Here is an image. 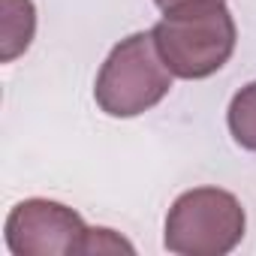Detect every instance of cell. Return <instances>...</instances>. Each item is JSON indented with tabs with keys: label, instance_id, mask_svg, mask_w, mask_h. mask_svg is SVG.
<instances>
[{
	"label": "cell",
	"instance_id": "obj_1",
	"mask_svg": "<svg viewBox=\"0 0 256 256\" xmlns=\"http://www.w3.org/2000/svg\"><path fill=\"white\" fill-rule=\"evenodd\" d=\"M238 28L223 0H190L166 10L154 24V42L175 78L199 82L226 66Z\"/></svg>",
	"mask_w": 256,
	"mask_h": 256
},
{
	"label": "cell",
	"instance_id": "obj_2",
	"mask_svg": "<svg viewBox=\"0 0 256 256\" xmlns=\"http://www.w3.org/2000/svg\"><path fill=\"white\" fill-rule=\"evenodd\" d=\"M12 256H72V253H133V244L112 229H90L78 211L54 199L18 202L4 229Z\"/></svg>",
	"mask_w": 256,
	"mask_h": 256
},
{
	"label": "cell",
	"instance_id": "obj_3",
	"mask_svg": "<svg viewBox=\"0 0 256 256\" xmlns=\"http://www.w3.org/2000/svg\"><path fill=\"white\" fill-rule=\"evenodd\" d=\"M172 78L154 42V30H139L120 40L102 60L94 100L108 118H136L172 90Z\"/></svg>",
	"mask_w": 256,
	"mask_h": 256
},
{
	"label": "cell",
	"instance_id": "obj_4",
	"mask_svg": "<svg viewBox=\"0 0 256 256\" xmlns=\"http://www.w3.org/2000/svg\"><path fill=\"white\" fill-rule=\"evenodd\" d=\"M247 214L235 193L193 187L172 202L163 244L178 256H226L241 244Z\"/></svg>",
	"mask_w": 256,
	"mask_h": 256
},
{
	"label": "cell",
	"instance_id": "obj_5",
	"mask_svg": "<svg viewBox=\"0 0 256 256\" xmlns=\"http://www.w3.org/2000/svg\"><path fill=\"white\" fill-rule=\"evenodd\" d=\"M36 34L34 0H0V60L12 64L24 54Z\"/></svg>",
	"mask_w": 256,
	"mask_h": 256
},
{
	"label": "cell",
	"instance_id": "obj_6",
	"mask_svg": "<svg viewBox=\"0 0 256 256\" xmlns=\"http://www.w3.org/2000/svg\"><path fill=\"white\" fill-rule=\"evenodd\" d=\"M226 124H229L232 139H235L244 151L256 154V82L244 84V88L232 96L229 112H226Z\"/></svg>",
	"mask_w": 256,
	"mask_h": 256
},
{
	"label": "cell",
	"instance_id": "obj_7",
	"mask_svg": "<svg viewBox=\"0 0 256 256\" xmlns=\"http://www.w3.org/2000/svg\"><path fill=\"white\" fill-rule=\"evenodd\" d=\"M154 4L166 12V10H172V6H181V4H190V0H154Z\"/></svg>",
	"mask_w": 256,
	"mask_h": 256
}]
</instances>
